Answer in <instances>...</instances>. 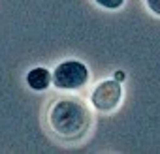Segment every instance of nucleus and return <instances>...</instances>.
I'll use <instances>...</instances> for the list:
<instances>
[{"label":"nucleus","instance_id":"1","mask_svg":"<svg viewBox=\"0 0 160 154\" xmlns=\"http://www.w3.org/2000/svg\"><path fill=\"white\" fill-rule=\"evenodd\" d=\"M91 124L87 107L75 100H58L49 109V126L62 139H79L83 137Z\"/></svg>","mask_w":160,"mask_h":154},{"label":"nucleus","instance_id":"6","mask_svg":"<svg viewBox=\"0 0 160 154\" xmlns=\"http://www.w3.org/2000/svg\"><path fill=\"white\" fill-rule=\"evenodd\" d=\"M145 6L149 8L151 13H154L156 17H160V0H145Z\"/></svg>","mask_w":160,"mask_h":154},{"label":"nucleus","instance_id":"7","mask_svg":"<svg viewBox=\"0 0 160 154\" xmlns=\"http://www.w3.org/2000/svg\"><path fill=\"white\" fill-rule=\"evenodd\" d=\"M115 79H117V81L121 83V81L124 79V71H117V73H115Z\"/></svg>","mask_w":160,"mask_h":154},{"label":"nucleus","instance_id":"2","mask_svg":"<svg viewBox=\"0 0 160 154\" xmlns=\"http://www.w3.org/2000/svg\"><path fill=\"white\" fill-rule=\"evenodd\" d=\"M89 81V70L79 60H64L53 70V87L58 90H77Z\"/></svg>","mask_w":160,"mask_h":154},{"label":"nucleus","instance_id":"3","mask_svg":"<svg viewBox=\"0 0 160 154\" xmlns=\"http://www.w3.org/2000/svg\"><path fill=\"white\" fill-rule=\"evenodd\" d=\"M121 98H122L121 83L117 79H106L100 85H96V89L92 90L91 103L100 113H111L119 107Z\"/></svg>","mask_w":160,"mask_h":154},{"label":"nucleus","instance_id":"5","mask_svg":"<svg viewBox=\"0 0 160 154\" xmlns=\"http://www.w3.org/2000/svg\"><path fill=\"white\" fill-rule=\"evenodd\" d=\"M94 2L104 10H119V8H122L124 0H94Z\"/></svg>","mask_w":160,"mask_h":154},{"label":"nucleus","instance_id":"4","mask_svg":"<svg viewBox=\"0 0 160 154\" xmlns=\"http://www.w3.org/2000/svg\"><path fill=\"white\" fill-rule=\"evenodd\" d=\"M27 85L32 90H45V89H49V85H53V73L42 66L32 68L27 73Z\"/></svg>","mask_w":160,"mask_h":154}]
</instances>
